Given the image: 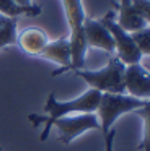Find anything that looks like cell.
Here are the masks:
<instances>
[{"mask_svg":"<svg viewBox=\"0 0 150 151\" xmlns=\"http://www.w3.org/2000/svg\"><path fill=\"white\" fill-rule=\"evenodd\" d=\"M103 93L96 91V89L88 88L87 91H83L80 96L74 99H68V101H60V99L55 98V93H49L47 99H46V104L42 107V115L38 114H29L28 120L31 122L34 127H42L41 132V141H46L52 130V124H54L57 119L62 117H68V115H77V114H91V112L96 111L98 102Z\"/></svg>","mask_w":150,"mask_h":151,"instance_id":"cell-1","label":"cell"},{"mask_svg":"<svg viewBox=\"0 0 150 151\" xmlns=\"http://www.w3.org/2000/svg\"><path fill=\"white\" fill-rule=\"evenodd\" d=\"M64 5V13L68 24V41H70V50H72V65L68 72L83 68L85 57H87V44H85V34H83V23L87 13L82 5V0H62Z\"/></svg>","mask_w":150,"mask_h":151,"instance_id":"cell-2","label":"cell"},{"mask_svg":"<svg viewBox=\"0 0 150 151\" xmlns=\"http://www.w3.org/2000/svg\"><path fill=\"white\" fill-rule=\"evenodd\" d=\"M124 65L116 55H113L108 63L100 70H75L72 72L75 76L82 78L91 89L100 93H111V94H124Z\"/></svg>","mask_w":150,"mask_h":151,"instance_id":"cell-3","label":"cell"},{"mask_svg":"<svg viewBox=\"0 0 150 151\" xmlns=\"http://www.w3.org/2000/svg\"><path fill=\"white\" fill-rule=\"evenodd\" d=\"M145 106L143 99H137L129 94H111V93H103L98 102V107L95 111L98 120H100V130L101 135H106L116 120L122 117L124 114L129 112H135Z\"/></svg>","mask_w":150,"mask_h":151,"instance_id":"cell-4","label":"cell"},{"mask_svg":"<svg viewBox=\"0 0 150 151\" xmlns=\"http://www.w3.org/2000/svg\"><path fill=\"white\" fill-rule=\"evenodd\" d=\"M100 21L104 24L108 31H109L111 37L114 41V54L116 57L124 63V65H132V63H140L142 60V54L137 49L135 42L132 41L130 33L124 31L119 24L116 23V12L109 10Z\"/></svg>","mask_w":150,"mask_h":151,"instance_id":"cell-5","label":"cell"},{"mask_svg":"<svg viewBox=\"0 0 150 151\" xmlns=\"http://www.w3.org/2000/svg\"><path fill=\"white\" fill-rule=\"evenodd\" d=\"M52 128L57 130L59 140L64 145H70L75 138L80 135L87 133L90 130H100V120L96 114H77V115H68L62 117L52 124Z\"/></svg>","mask_w":150,"mask_h":151,"instance_id":"cell-6","label":"cell"},{"mask_svg":"<svg viewBox=\"0 0 150 151\" xmlns=\"http://www.w3.org/2000/svg\"><path fill=\"white\" fill-rule=\"evenodd\" d=\"M124 89L126 94L137 99H150V72L142 63L126 65L124 68Z\"/></svg>","mask_w":150,"mask_h":151,"instance_id":"cell-7","label":"cell"},{"mask_svg":"<svg viewBox=\"0 0 150 151\" xmlns=\"http://www.w3.org/2000/svg\"><path fill=\"white\" fill-rule=\"evenodd\" d=\"M39 57L59 65V68L52 73V76H57L60 73H67L70 70V65H72V50H70L68 36L55 39V41H49L47 46L39 54Z\"/></svg>","mask_w":150,"mask_h":151,"instance_id":"cell-8","label":"cell"},{"mask_svg":"<svg viewBox=\"0 0 150 151\" xmlns=\"http://www.w3.org/2000/svg\"><path fill=\"white\" fill-rule=\"evenodd\" d=\"M83 34L87 47H95V49H101L108 54H114V41L109 31L104 28V24L100 20H93L88 17L85 18Z\"/></svg>","mask_w":150,"mask_h":151,"instance_id":"cell-9","label":"cell"},{"mask_svg":"<svg viewBox=\"0 0 150 151\" xmlns=\"http://www.w3.org/2000/svg\"><path fill=\"white\" fill-rule=\"evenodd\" d=\"M47 42H49L47 34H46L41 28L31 26V28H26L21 33L16 34V42L15 44L25 54H28V55L39 57V54H41L42 49L47 46Z\"/></svg>","mask_w":150,"mask_h":151,"instance_id":"cell-10","label":"cell"},{"mask_svg":"<svg viewBox=\"0 0 150 151\" xmlns=\"http://www.w3.org/2000/svg\"><path fill=\"white\" fill-rule=\"evenodd\" d=\"M117 18L116 23L127 33H134V31L143 29L147 24V21L140 17V13L134 8L132 0H119L117 2Z\"/></svg>","mask_w":150,"mask_h":151,"instance_id":"cell-11","label":"cell"},{"mask_svg":"<svg viewBox=\"0 0 150 151\" xmlns=\"http://www.w3.org/2000/svg\"><path fill=\"white\" fill-rule=\"evenodd\" d=\"M0 13L3 17L18 18V17H38L41 13V7L33 4L31 7L18 5L15 0H0Z\"/></svg>","mask_w":150,"mask_h":151,"instance_id":"cell-12","label":"cell"},{"mask_svg":"<svg viewBox=\"0 0 150 151\" xmlns=\"http://www.w3.org/2000/svg\"><path fill=\"white\" fill-rule=\"evenodd\" d=\"M16 26H18V18H5V23L0 28V50L16 42V34H18Z\"/></svg>","mask_w":150,"mask_h":151,"instance_id":"cell-13","label":"cell"},{"mask_svg":"<svg viewBox=\"0 0 150 151\" xmlns=\"http://www.w3.org/2000/svg\"><path fill=\"white\" fill-rule=\"evenodd\" d=\"M132 36V41L135 42L137 49L140 50V54L143 55H149L150 57V26H145L143 29L139 31H134L130 33Z\"/></svg>","mask_w":150,"mask_h":151,"instance_id":"cell-14","label":"cell"},{"mask_svg":"<svg viewBox=\"0 0 150 151\" xmlns=\"http://www.w3.org/2000/svg\"><path fill=\"white\" fill-rule=\"evenodd\" d=\"M135 114L143 120V138L139 148L142 151H150V114H145V112H135Z\"/></svg>","mask_w":150,"mask_h":151,"instance_id":"cell-15","label":"cell"},{"mask_svg":"<svg viewBox=\"0 0 150 151\" xmlns=\"http://www.w3.org/2000/svg\"><path fill=\"white\" fill-rule=\"evenodd\" d=\"M132 5L150 26V0H132Z\"/></svg>","mask_w":150,"mask_h":151,"instance_id":"cell-16","label":"cell"},{"mask_svg":"<svg viewBox=\"0 0 150 151\" xmlns=\"http://www.w3.org/2000/svg\"><path fill=\"white\" fill-rule=\"evenodd\" d=\"M114 138H116V130L114 128H111L106 135H103L104 151H114Z\"/></svg>","mask_w":150,"mask_h":151,"instance_id":"cell-17","label":"cell"},{"mask_svg":"<svg viewBox=\"0 0 150 151\" xmlns=\"http://www.w3.org/2000/svg\"><path fill=\"white\" fill-rule=\"evenodd\" d=\"M135 112H145V114H150V99H147L145 106H143L142 109H139V111H135Z\"/></svg>","mask_w":150,"mask_h":151,"instance_id":"cell-18","label":"cell"},{"mask_svg":"<svg viewBox=\"0 0 150 151\" xmlns=\"http://www.w3.org/2000/svg\"><path fill=\"white\" fill-rule=\"evenodd\" d=\"M5 18H7V17H3V15L0 13V28L3 26V23H5Z\"/></svg>","mask_w":150,"mask_h":151,"instance_id":"cell-19","label":"cell"},{"mask_svg":"<svg viewBox=\"0 0 150 151\" xmlns=\"http://www.w3.org/2000/svg\"><path fill=\"white\" fill-rule=\"evenodd\" d=\"M0 151H2V148H0Z\"/></svg>","mask_w":150,"mask_h":151,"instance_id":"cell-20","label":"cell"}]
</instances>
